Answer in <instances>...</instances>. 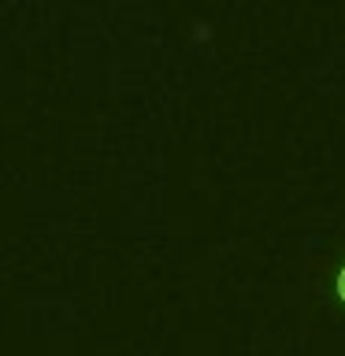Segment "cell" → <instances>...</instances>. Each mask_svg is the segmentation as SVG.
Returning a JSON list of instances; mask_svg holds the SVG:
<instances>
[{
  "instance_id": "obj_1",
  "label": "cell",
  "mask_w": 345,
  "mask_h": 356,
  "mask_svg": "<svg viewBox=\"0 0 345 356\" xmlns=\"http://www.w3.org/2000/svg\"><path fill=\"white\" fill-rule=\"evenodd\" d=\"M334 293H338V300L345 305V267L338 271V278H334Z\"/></svg>"
}]
</instances>
